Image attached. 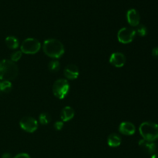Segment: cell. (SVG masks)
<instances>
[{"instance_id":"6da1fadb","label":"cell","mask_w":158,"mask_h":158,"mask_svg":"<svg viewBox=\"0 0 158 158\" xmlns=\"http://www.w3.org/2000/svg\"><path fill=\"white\" fill-rule=\"evenodd\" d=\"M18 73V66L12 60H3L0 61V80L11 81L16 78Z\"/></svg>"},{"instance_id":"7a4b0ae2","label":"cell","mask_w":158,"mask_h":158,"mask_svg":"<svg viewBox=\"0 0 158 158\" xmlns=\"http://www.w3.org/2000/svg\"><path fill=\"white\" fill-rule=\"evenodd\" d=\"M43 52L51 58L58 59L64 54L65 49L63 43L55 39L45 40L43 46Z\"/></svg>"},{"instance_id":"3957f363","label":"cell","mask_w":158,"mask_h":158,"mask_svg":"<svg viewBox=\"0 0 158 158\" xmlns=\"http://www.w3.org/2000/svg\"><path fill=\"white\" fill-rule=\"evenodd\" d=\"M139 132L143 140L154 142L158 139V124L154 122H143L139 127Z\"/></svg>"},{"instance_id":"277c9868","label":"cell","mask_w":158,"mask_h":158,"mask_svg":"<svg viewBox=\"0 0 158 158\" xmlns=\"http://www.w3.org/2000/svg\"><path fill=\"white\" fill-rule=\"evenodd\" d=\"M69 90V82L64 79H59L54 83L52 86V92L53 94L57 98L62 99L64 98L67 95Z\"/></svg>"},{"instance_id":"5b68a950","label":"cell","mask_w":158,"mask_h":158,"mask_svg":"<svg viewBox=\"0 0 158 158\" xmlns=\"http://www.w3.org/2000/svg\"><path fill=\"white\" fill-rule=\"evenodd\" d=\"M41 44L34 38L26 39L22 43L21 52L25 54H35L40 51Z\"/></svg>"},{"instance_id":"8992f818","label":"cell","mask_w":158,"mask_h":158,"mask_svg":"<svg viewBox=\"0 0 158 158\" xmlns=\"http://www.w3.org/2000/svg\"><path fill=\"white\" fill-rule=\"evenodd\" d=\"M136 35V31L130 28L124 27L119 30L117 33V38L120 43L123 44L131 43L134 40Z\"/></svg>"},{"instance_id":"52a82bcc","label":"cell","mask_w":158,"mask_h":158,"mask_svg":"<svg viewBox=\"0 0 158 158\" xmlns=\"http://www.w3.org/2000/svg\"><path fill=\"white\" fill-rule=\"evenodd\" d=\"M19 125L23 131L28 133H33L38 128V122L32 117H25L20 120Z\"/></svg>"},{"instance_id":"ba28073f","label":"cell","mask_w":158,"mask_h":158,"mask_svg":"<svg viewBox=\"0 0 158 158\" xmlns=\"http://www.w3.org/2000/svg\"><path fill=\"white\" fill-rule=\"evenodd\" d=\"M110 63L115 67H123L126 63V57L122 52H114L110 57Z\"/></svg>"},{"instance_id":"9c48e42d","label":"cell","mask_w":158,"mask_h":158,"mask_svg":"<svg viewBox=\"0 0 158 158\" xmlns=\"http://www.w3.org/2000/svg\"><path fill=\"white\" fill-rule=\"evenodd\" d=\"M127 19L129 24L132 26H138L140 25V16L136 9H131L127 13Z\"/></svg>"},{"instance_id":"30bf717a","label":"cell","mask_w":158,"mask_h":158,"mask_svg":"<svg viewBox=\"0 0 158 158\" xmlns=\"http://www.w3.org/2000/svg\"><path fill=\"white\" fill-rule=\"evenodd\" d=\"M139 146L148 154H154L157 151V144L154 142L148 141L143 139L139 141Z\"/></svg>"},{"instance_id":"8fae6325","label":"cell","mask_w":158,"mask_h":158,"mask_svg":"<svg viewBox=\"0 0 158 158\" xmlns=\"http://www.w3.org/2000/svg\"><path fill=\"white\" fill-rule=\"evenodd\" d=\"M80 71L78 67L74 64H69L64 69V75L68 80H76L79 77Z\"/></svg>"},{"instance_id":"7c38bea8","label":"cell","mask_w":158,"mask_h":158,"mask_svg":"<svg viewBox=\"0 0 158 158\" xmlns=\"http://www.w3.org/2000/svg\"><path fill=\"white\" fill-rule=\"evenodd\" d=\"M119 131L123 135L131 136L135 133L136 127L131 122H122L119 127Z\"/></svg>"},{"instance_id":"4fadbf2b","label":"cell","mask_w":158,"mask_h":158,"mask_svg":"<svg viewBox=\"0 0 158 158\" xmlns=\"http://www.w3.org/2000/svg\"><path fill=\"white\" fill-rule=\"evenodd\" d=\"M74 115H75V112L71 106H65L62 110L60 117H61L62 121L67 122L72 120L74 117Z\"/></svg>"},{"instance_id":"5bb4252c","label":"cell","mask_w":158,"mask_h":158,"mask_svg":"<svg viewBox=\"0 0 158 158\" xmlns=\"http://www.w3.org/2000/svg\"><path fill=\"white\" fill-rule=\"evenodd\" d=\"M107 143L111 148H117L121 144V138L117 134H112L108 137Z\"/></svg>"},{"instance_id":"9a60e30c","label":"cell","mask_w":158,"mask_h":158,"mask_svg":"<svg viewBox=\"0 0 158 158\" xmlns=\"http://www.w3.org/2000/svg\"><path fill=\"white\" fill-rule=\"evenodd\" d=\"M6 45L11 49H15L19 46V40L15 36H8L6 39Z\"/></svg>"},{"instance_id":"2e32d148","label":"cell","mask_w":158,"mask_h":158,"mask_svg":"<svg viewBox=\"0 0 158 158\" xmlns=\"http://www.w3.org/2000/svg\"><path fill=\"white\" fill-rule=\"evenodd\" d=\"M39 120H40V123L41 124L46 125L50 123L51 116L49 114H47V113H43V114H41L40 115Z\"/></svg>"},{"instance_id":"e0dca14e","label":"cell","mask_w":158,"mask_h":158,"mask_svg":"<svg viewBox=\"0 0 158 158\" xmlns=\"http://www.w3.org/2000/svg\"><path fill=\"white\" fill-rule=\"evenodd\" d=\"M60 66V63L58 60H52V61L49 62V65H48V67L49 69L51 72H56L59 70Z\"/></svg>"},{"instance_id":"ac0fdd59","label":"cell","mask_w":158,"mask_h":158,"mask_svg":"<svg viewBox=\"0 0 158 158\" xmlns=\"http://www.w3.org/2000/svg\"><path fill=\"white\" fill-rule=\"evenodd\" d=\"M1 89L2 92L9 93L12 89V83L10 81H2L1 82Z\"/></svg>"},{"instance_id":"d6986e66","label":"cell","mask_w":158,"mask_h":158,"mask_svg":"<svg viewBox=\"0 0 158 158\" xmlns=\"http://www.w3.org/2000/svg\"><path fill=\"white\" fill-rule=\"evenodd\" d=\"M136 31V33H137L138 35H140V36H145L148 33V29H147L146 26H143V25H139L137 26V29Z\"/></svg>"},{"instance_id":"ffe728a7","label":"cell","mask_w":158,"mask_h":158,"mask_svg":"<svg viewBox=\"0 0 158 158\" xmlns=\"http://www.w3.org/2000/svg\"><path fill=\"white\" fill-rule=\"evenodd\" d=\"M22 54H23V52H22L21 51H15V52H14L12 54V56H11L10 60H12V61L14 62V63L19 61V60L21 59Z\"/></svg>"},{"instance_id":"44dd1931","label":"cell","mask_w":158,"mask_h":158,"mask_svg":"<svg viewBox=\"0 0 158 158\" xmlns=\"http://www.w3.org/2000/svg\"><path fill=\"white\" fill-rule=\"evenodd\" d=\"M63 126H64V123L63 121H56L54 123V127L56 128V131H61L63 129Z\"/></svg>"},{"instance_id":"7402d4cb","label":"cell","mask_w":158,"mask_h":158,"mask_svg":"<svg viewBox=\"0 0 158 158\" xmlns=\"http://www.w3.org/2000/svg\"><path fill=\"white\" fill-rule=\"evenodd\" d=\"M13 158H31L29 157V154H26V153H21V154H17L16 156H15Z\"/></svg>"},{"instance_id":"603a6c76","label":"cell","mask_w":158,"mask_h":158,"mask_svg":"<svg viewBox=\"0 0 158 158\" xmlns=\"http://www.w3.org/2000/svg\"><path fill=\"white\" fill-rule=\"evenodd\" d=\"M152 56L154 58L158 59V46L157 47H154L152 49Z\"/></svg>"},{"instance_id":"cb8c5ba5","label":"cell","mask_w":158,"mask_h":158,"mask_svg":"<svg viewBox=\"0 0 158 158\" xmlns=\"http://www.w3.org/2000/svg\"><path fill=\"white\" fill-rule=\"evenodd\" d=\"M2 158H12V156H11V154L9 153H5L2 156Z\"/></svg>"},{"instance_id":"d4e9b609","label":"cell","mask_w":158,"mask_h":158,"mask_svg":"<svg viewBox=\"0 0 158 158\" xmlns=\"http://www.w3.org/2000/svg\"><path fill=\"white\" fill-rule=\"evenodd\" d=\"M151 158H158V154H153Z\"/></svg>"},{"instance_id":"484cf974","label":"cell","mask_w":158,"mask_h":158,"mask_svg":"<svg viewBox=\"0 0 158 158\" xmlns=\"http://www.w3.org/2000/svg\"><path fill=\"white\" fill-rule=\"evenodd\" d=\"M2 92V89H1V82H0V93Z\"/></svg>"}]
</instances>
